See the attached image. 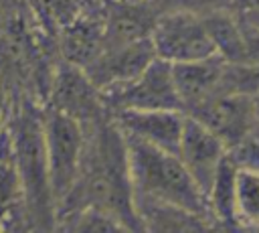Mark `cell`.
I'll return each mask as SVG.
<instances>
[{
	"label": "cell",
	"mask_w": 259,
	"mask_h": 233,
	"mask_svg": "<svg viewBox=\"0 0 259 233\" xmlns=\"http://www.w3.org/2000/svg\"><path fill=\"white\" fill-rule=\"evenodd\" d=\"M85 207L117 217L127 229H144L134 205L125 138L113 120L87 138L79 176L71 192L57 207V215L61 217Z\"/></svg>",
	"instance_id": "cell-1"
},
{
	"label": "cell",
	"mask_w": 259,
	"mask_h": 233,
	"mask_svg": "<svg viewBox=\"0 0 259 233\" xmlns=\"http://www.w3.org/2000/svg\"><path fill=\"white\" fill-rule=\"evenodd\" d=\"M123 138L127 146L136 209L150 205L174 207L204 219H212L206 195L196 184L176 152H168L125 134Z\"/></svg>",
	"instance_id": "cell-2"
},
{
	"label": "cell",
	"mask_w": 259,
	"mask_h": 233,
	"mask_svg": "<svg viewBox=\"0 0 259 233\" xmlns=\"http://www.w3.org/2000/svg\"><path fill=\"white\" fill-rule=\"evenodd\" d=\"M42 142H45L49 184L57 215V207L71 192L81 170V162L87 146L83 122L67 111L51 107L42 115Z\"/></svg>",
	"instance_id": "cell-3"
},
{
	"label": "cell",
	"mask_w": 259,
	"mask_h": 233,
	"mask_svg": "<svg viewBox=\"0 0 259 233\" xmlns=\"http://www.w3.org/2000/svg\"><path fill=\"white\" fill-rule=\"evenodd\" d=\"M152 45L156 57L178 65L217 55L204 14L178 8L160 14L152 26Z\"/></svg>",
	"instance_id": "cell-4"
},
{
	"label": "cell",
	"mask_w": 259,
	"mask_h": 233,
	"mask_svg": "<svg viewBox=\"0 0 259 233\" xmlns=\"http://www.w3.org/2000/svg\"><path fill=\"white\" fill-rule=\"evenodd\" d=\"M12 146L16 172L28 205L40 211V215L49 209H55L42 142V118L36 120L34 115L24 111L14 126Z\"/></svg>",
	"instance_id": "cell-5"
},
{
	"label": "cell",
	"mask_w": 259,
	"mask_h": 233,
	"mask_svg": "<svg viewBox=\"0 0 259 233\" xmlns=\"http://www.w3.org/2000/svg\"><path fill=\"white\" fill-rule=\"evenodd\" d=\"M103 105L117 109H180L184 111L172 63L156 57L127 83L101 93Z\"/></svg>",
	"instance_id": "cell-6"
},
{
	"label": "cell",
	"mask_w": 259,
	"mask_h": 233,
	"mask_svg": "<svg viewBox=\"0 0 259 233\" xmlns=\"http://www.w3.org/2000/svg\"><path fill=\"white\" fill-rule=\"evenodd\" d=\"M154 59L156 51L152 45V36H144L132 43L101 47L97 57L87 67H83V71L89 77V81L101 93H105L134 79Z\"/></svg>",
	"instance_id": "cell-7"
},
{
	"label": "cell",
	"mask_w": 259,
	"mask_h": 233,
	"mask_svg": "<svg viewBox=\"0 0 259 233\" xmlns=\"http://www.w3.org/2000/svg\"><path fill=\"white\" fill-rule=\"evenodd\" d=\"M188 115L210 128L229 150L247 140L259 126L251 93H221Z\"/></svg>",
	"instance_id": "cell-8"
},
{
	"label": "cell",
	"mask_w": 259,
	"mask_h": 233,
	"mask_svg": "<svg viewBox=\"0 0 259 233\" xmlns=\"http://www.w3.org/2000/svg\"><path fill=\"white\" fill-rule=\"evenodd\" d=\"M176 154L180 156L182 164L188 168L196 184L206 195L221 162L229 154V148L210 128H206L194 115L186 113L184 130H182V138Z\"/></svg>",
	"instance_id": "cell-9"
},
{
	"label": "cell",
	"mask_w": 259,
	"mask_h": 233,
	"mask_svg": "<svg viewBox=\"0 0 259 233\" xmlns=\"http://www.w3.org/2000/svg\"><path fill=\"white\" fill-rule=\"evenodd\" d=\"M186 113L180 109H117L113 111V124L121 134L178 152Z\"/></svg>",
	"instance_id": "cell-10"
},
{
	"label": "cell",
	"mask_w": 259,
	"mask_h": 233,
	"mask_svg": "<svg viewBox=\"0 0 259 233\" xmlns=\"http://www.w3.org/2000/svg\"><path fill=\"white\" fill-rule=\"evenodd\" d=\"M176 87L184 105V113H192L202 103L223 93L227 61L221 55H210L206 59L172 65Z\"/></svg>",
	"instance_id": "cell-11"
},
{
	"label": "cell",
	"mask_w": 259,
	"mask_h": 233,
	"mask_svg": "<svg viewBox=\"0 0 259 233\" xmlns=\"http://www.w3.org/2000/svg\"><path fill=\"white\" fill-rule=\"evenodd\" d=\"M55 97H57V103H53V107L67 111L81 122L93 118L97 105L103 103L101 91L89 81L83 69L71 63L57 79Z\"/></svg>",
	"instance_id": "cell-12"
},
{
	"label": "cell",
	"mask_w": 259,
	"mask_h": 233,
	"mask_svg": "<svg viewBox=\"0 0 259 233\" xmlns=\"http://www.w3.org/2000/svg\"><path fill=\"white\" fill-rule=\"evenodd\" d=\"M208 32L214 43L217 55H221L231 65H247V49L241 14H231L227 10H212L204 14Z\"/></svg>",
	"instance_id": "cell-13"
},
{
	"label": "cell",
	"mask_w": 259,
	"mask_h": 233,
	"mask_svg": "<svg viewBox=\"0 0 259 233\" xmlns=\"http://www.w3.org/2000/svg\"><path fill=\"white\" fill-rule=\"evenodd\" d=\"M103 30H105V18L89 16L75 20L63 34L65 59L79 69L87 67L101 51Z\"/></svg>",
	"instance_id": "cell-14"
},
{
	"label": "cell",
	"mask_w": 259,
	"mask_h": 233,
	"mask_svg": "<svg viewBox=\"0 0 259 233\" xmlns=\"http://www.w3.org/2000/svg\"><path fill=\"white\" fill-rule=\"evenodd\" d=\"M237 160L227 154V158L221 162L214 180L206 192V203L210 209V215L217 223L235 225V176H237Z\"/></svg>",
	"instance_id": "cell-15"
},
{
	"label": "cell",
	"mask_w": 259,
	"mask_h": 233,
	"mask_svg": "<svg viewBox=\"0 0 259 233\" xmlns=\"http://www.w3.org/2000/svg\"><path fill=\"white\" fill-rule=\"evenodd\" d=\"M235 225L259 227V166L239 164L237 168Z\"/></svg>",
	"instance_id": "cell-16"
},
{
	"label": "cell",
	"mask_w": 259,
	"mask_h": 233,
	"mask_svg": "<svg viewBox=\"0 0 259 233\" xmlns=\"http://www.w3.org/2000/svg\"><path fill=\"white\" fill-rule=\"evenodd\" d=\"M241 14L249 20V22H253L257 28H259V6H253V8H245V10H241Z\"/></svg>",
	"instance_id": "cell-17"
},
{
	"label": "cell",
	"mask_w": 259,
	"mask_h": 233,
	"mask_svg": "<svg viewBox=\"0 0 259 233\" xmlns=\"http://www.w3.org/2000/svg\"><path fill=\"white\" fill-rule=\"evenodd\" d=\"M253 105H255V115H257V122H259V91L253 93Z\"/></svg>",
	"instance_id": "cell-18"
},
{
	"label": "cell",
	"mask_w": 259,
	"mask_h": 233,
	"mask_svg": "<svg viewBox=\"0 0 259 233\" xmlns=\"http://www.w3.org/2000/svg\"><path fill=\"white\" fill-rule=\"evenodd\" d=\"M2 103H4V99H2V87H0V113H2Z\"/></svg>",
	"instance_id": "cell-19"
}]
</instances>
